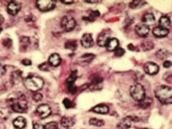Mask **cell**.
<instances>
[{"label": "cell", "mask_w": 172, "mask_h": 129, "mask_svg": "<svg viewBox=\"0 0 172 129\" xmlns=\"http://www.w3.org/2000/svg\"><path fill=\"white\" fill-rule=\"evenodd\" d=\"M87 3H95L97 2V1H86Z\"/></svg>", "instance_id": "b9f144b4"}, {"label": "cell", "mask_w": 172, "mask_h": 129, "mask_svg": "<svg viewBox=\"0 0 172 129\" xmlns=\"http://www.w3.org/2000/svg\"><path fill=\"white\" fill-rule=\"evenodd\" d=\"M152 103V99L149 97H144L141 100L139 101V106L142 108H147L150 106Z\"/></svg>", "instance_id": "44dd1931"}, {"label": "cell", "mask_w": 172, "mask_h": 129, "mask_svg": "<svg viewBox=\"0 0 172 129\" xmlns=\"http://www.w3.org/2000/svg\"><path fill=\"white\" fill-rule=\"evenodd\" d=\"M27 121L22 116H19L13 121L14 126L17 129H22L26 126Z\"/></svg>", "instance_id": "9a60e30c"}, {"label": "cell", "mask_w": 172, "mask_h": 129, "mask_svg": "<svg viewBox=\"0 0 172 129\" xmlns=\"http://www.w3.org/2000/svg\"><path fill=\"white\" fill-rule=\"evenodd\" d=\"M44 129H59L56 122H49L46 123L44 126Z\"/></svg>", "instance_id": "4316f807"}, {"label": "cell", "mask_w": 172, "mask_h": 129, "mask_svg": "<svg viewBox=\"0 0 172 129\" xmlns=\"http://www.w3.org/2000/svg\"><path fill=\"white\" fill-rule=\"evenodd\" d=\"M94 57H95V55L93 54H86L84 55H82V57L79 58V60H80V62L82 63L88 64L93 60Z\"/></svg>", "instance_id": "603a6c76"}, {"label": "cell", "mask_w": 172, "mask_h": 129, "mask_svg": "<svg viewBox=\"0 0 172 129\" xmlns=\"http://www.w3.org/2000/svg\"><path fill=\"white\" fill-rule=\"evenodd\" d=\"M4 22V17H3L2 15H0V26L1 25V24H2V23Z\"/></svg>", "instance_id": "ab89813d"}, {"label": "cell", "mask_w": 172, "mask_h": 129, "mask_svg": "<svg viewBox=\"0 0 172 129\" xmlns=\"http://www.w3.org/2000/svg\"><path fill=\"white\" fill-rule=\"evenodd\" d=\"M110 40V33L105 32H103L99 35L98 38H97V43L100 47H105L106 46L107 43H108V40Z\"/></svg>", "instance_id": "7c38bea8"}, {"label": "cell", "mask_w": 172, "mask_h": 129, "mask_svg": "<svg viewBox=\"0 0 172 129\" xmlns=\"http://www.w3.org/2000/svg\"><path fill=\"white\" fill-rule=\"evenodd\" d=\"M22 64L26 65V66H28V65H32V62H31V60H29V59H24V60H23L22 61Z\"/></svg>", "instance_id": "8d00e7d4"}, {"label": "cell", "mask_w": 172, "mask_h": 129, "mask_svg": "<svg viewBox=\"0 0 172 129\" xmlns=\"http://www.w3.org/2000/svg\"><path fill=\"white\" fill-rule=\"evenodd\" d=\"M128 47L129 48L130 50H133V51H134V50H135V47H133V45L132 44H130L128 46Z\"/></svg>", "instance_id": "60d3db41"}, {"label": "cell", "mask_w": 172, "mask_h": 129, "mask_svg": "<svg viewBox=\"0 0 172 129\" xmlns=\"http://www.w3.org/2000/svg\"><path fill=\"white\" fill-rule=\"evenodd\" d=\"M135 31L139 36L146 37L148 36V33H149L150 28L146 24H143V23H140L135 27Z\"/></svg>", "instance_id": "9c48e42d"}, {"label": "cell", "mask_w": 172, "mask_h": 129, "mask_svg": "<svg viewBox=\"0 0 172 129\" xmlns=\"http://www.w3.org/2000/svg\"><path fill=\"white\" fill-rule=\"evenodd\" d=\"M155 17L151 13H147L143 15V18H142V22L143 24H146V25H150V24H153L155 22Z\"/></svg>", "instance_id": "ffe728a7"}, {"label": "cell", "mask_w": 172, "mask_h": 129, "mask_svg": "<svg viewBox=\"0 0 172 129\" xmlns=\"http://www.w3.org/2000/svg\"><path fill=\"white\" fill-rule=\"evenodd\" d=\"M42 98H43L42 95L41 93H35V94L33 95V96H32V99H33V100H35V102L40 101V100H42Z\"/></svg>", "instance_id": "f546056e"}, {"label": "cell", "mask_w": 172, "mask_h": 129, "mask_svg": "<svg viewBox=\"0 0 172 129\" xmlns=\"http://www.w3.org/2000/svg\"><path fill=\"white\" fill-rule=\"evenodd\" d=\"M168 52L166 50H159L157 52H156V57H159L161 60H164V59L168 57Z\"/></svg>", "instance_id": "d4e9b609"}, {"label": "cell", "mask_w": 172, "mask_h": 129, "mask_svg": "<svg viewBox=\"0 0 172 129\" xmlns=\"http://www.w3.org/2000/svg\"><path fill=\"white\" fill-rule=\"evenodd\" d=\"M65 47L68 48V49L74 50H75V48L77 47L76 43H75V41H69V42H68V43L65 44Z\"/></svg>", "instance_id": "f1b7e54d"}, {"label": "cell", "mask_w": 172, "mask_h": 129, "mask_svg": "<svg viewBox=\"0 0 172 129\" xmlns=\"http://www.w3.org/2000/svg\"><path fill=\"white\" fill-rule=\"evenodd\" d=\"M48 63L53 67H57L61 63V57L57 53H53L49 56Z\"/></svg>", "instance_id": "4fadbf2b"}, {"label": "cell", "mask_w": 172, "mask_h": 129, "mask_svg": "<svg viewBox=\"0 0 172 129\" xmlns=\"http://www.w3.org/2000/svg\"><path fill=\"white\" fill-rule=\"evenodd\" d=\"M94 44L93 39L91 34L86 33L83 35L81 38V45L85 48L91 47Z\"/></svg>", "instance_id": "8fae6325"}, {"label": "cell", "mask_w": 172, "mask_h": 129, "mask_svg": "<svg viewBox=\"0 0 172 129\" xmlns=\"http://www.w3.org/2000/svg\"><path fill=\"white\" fill-rule=\"evenodd\" d=\"M146 3L143 1H133L130 4V7L133 9L136 8H139V7H142V6L144 5Z\"/></svg>", "instance_id": "484cf974"}, {"label": "cell", "mask_w": 172, "mask_h": 129, "mask_svg": "<svg viewBox=\"0 0 172 129\" xmlns=\"http://www.w3.org/2000/svg\"><path fill=\"white\" fill-rule=\"evenodd\" d=\"M20 9H21V4H20V3L17 2V1H10V2L7 4V12H8L10 15H12V16H15V15H17V14L19 13Z\"/></svg>", "instance_id": "ba28073f"}, {"label": "cell", "mask_w": 172, "mask_h": 129, "mask_svg": "<svg viewBox=\"0 0 172 129\" xmlns=\"http://www.w3.org/2000/svg\"><path fill=\"white\" fill-rule=\"evenodd\" d=\"M76 26V21L72 17L65 16L61 20L62 29L65 32H70Z\"/></svg>", "instance_id": "5b68a950"}, {"label": "cell", "mask_w": 172, "mask_h": 129, "mask_svg": "<svg viewBox=\"0 0 172 129\" xmlns=\"http://www.w3.org/2000/svg\"><path fill=\"white\" fill-rule=\"evenodd\" d=\"M29 38L27 37H22L20 39V45L23 47H27L29 45Z\"/></svg>", "instance_id": "83f0119b"}, {"label": "cell", "mask_w": 172, "mask_h": 129, "mask_svg": "<svg viewBox=\"0 0 172 129\" xmlns=\"http://www.w3.org/2000/svg\"><path fill=\"white\" fill-rule=\"evenodd\" d=\"M34 129H44V126L39 123H33Z\"/></svg>", "instance_id": "836d02e7"}, {"label": "cell", "mask_w": 172, "mask_h": 129, "mask_svg": "<svg viewBox=\"0 0 172 129\" xmlns=\"http://www.w3.org/2000/svg\"><path fill=\"white\" fill-rule=\"evenodd\" d=\"M6 72H7V70H6L5 67L0 65V76L4 75L6 73Z\"/></svg>", "instance_id": "e575fe53"}, {"label": "cell", "mask_w": 172, "mask_h": 129, "mask_svg": "<svg viewBox=\"0 0 172 129\" xmlns=\"http://www.w3.org/2000/svg\"><path fill=\"white\" fill-rule=\"evenodd\" d=\"M92 15L93 17H94V16H95V17H98L99 15H100V13H99L98 11H95V12H92V15Z\"/></svg>", "instance_id": "f35d334b"}, {"label": "cell", "mask_w": 172, "mask_h": 129, "mask_svg": "<svg viewBox=\"0 0 172 129\" xmlns=\"http://www.w3.org/2000/svg\"><path fill=\"white\" fill-rule=\"evenodd\" d=\"M75 124V121L69 116H64L61 119V125L65 128H70Z\"/></svg>", "instance_id": "e0dca14e"}, {"label": "cell", "mask_w": 172, "mask_h": 129, "mask_svg": "<svg viewBox=\"0 0 172 129\" xmlns=\"http://www.w3.org/2000/svg\"><path fill=\"white\" fill-rule=\"evenodd\" d=\"M119 45L118 40L116 38H110V40H108V43L106 45V48L108 50L112 51V50H116L118 48Z\"/></svg>", "instance_id": "2e32d148"}, {"label": "cell", "mask_w": 172, "mask_h": 129, "mask_svg": "<svg viewBox=\"0 0 172 129\" xmlns=\"http://www.w3.org/2000/svg\"><path fill=\"white\" fill-rule=\"evenodd\" d=\"M36 6L41 12H48L55 8V1L52 0H38Z\"/></svg>", "instance_id": "8992f818"}, {"label": "cell", "mask_w": 172, "mask_h": 129, "mask_svg": "<svg viewBox=\"0 0 172 129\" xmlns=\"http://www.w3.org/2000/svg\"><path fill=\"white\" fill-rule=\"evenodd\" d=\"M143 129H148V128H143Z\"/></svg>", "instance_id": "ee69618b"}, {"label": "cell", "mask_w": 172, "mask_h": 129, "mask_svg": "<svg viewBox=\"0 0 172 129\" xmlns=\"http://www.w3.org/2000/svg\"><path fill=\"white\" fill-rule=\"evenodd\" d=\"M169 29H164L161 27H156L153 29V34L156 37H166L169 34Z\"/></svg>", "instance_id": "5bb4252c"}, {"label": "cell", "mask_w": 172, "mask_h": 129, "mask_svg": "<svg viewBox=\"0 0 172 129\" xmlns=\"http://www.w3.org/2000/svg\"><path fill=\"white\" fill-rule=\"evenodd\" d=\"M159 27L169 29V28L171 27V20L169 17L167 16L162 17L159 20Z\"/></svg>", "instance_id": "ac0fdd59"}, {"label": "cell", "mask_w": 172, "mask_h": 129, "mask_svg": "<svg viewBox=\"0 0 172 129\" xmlns=\"http://www.w3.org/2000/svg\"><path fill=\"white\" fill-rule=\"evenodd\" d=\"M130 94L135 100L140 101L146 96L145 89L141 84H134L130 88Z\"/></svg>", "instance_id": "277c9868"}, {"label": "cell", "mask_w": 172, "mask_h": 129, "mask_svg": "<svg viewBox=\"0 0 172 129\" xmlns=\"http://www.w3.org/2000/svg\"><path fill=\"white\" fill-rule=\"evenodd\" d=\"M131 119L130 118H125L118 124V127L120 129H128L131 127Z\"/></svg>", "instance_id": "7402d4cb"}, {"label": "cell", "mask_w": 172, "mask_h": 129, "mask_svg": "<svg viewBox=\"0 0 172 129\" xmlns=\"http://www.w3.org/2000/svg\"><path fill=\"white\" fill-rule=\"evenodd\" d=\"M62 3H64L65 4H72L74 2V1H68V0H64V1H61Z\"/></svg>", "instance_id": "74e56055"}, {"label": "cell", "mask_w": 172, "mask_h": 129, "mask_svg": "<svg viewBox=\"0 0 172 129\" xmlns=\"http://www.w3.org/2000/svg\"><path fill=\"white\" fill-rule=\"evenodd\" d=\"M24 85L27 89L32 92H37L40 91L44 86V80L41 77L32 76L24 79Z\"/></svg>", "instance_id": "7a4b0ae2"}, {"label": "cell", "mask_w": 172, "mask_h": 129, "mask_svg": "<svg viewBox=\"0 0 172 129\" xmlns=\"http://www.w3.org/2000/svg\"><path fill=\"white\" fill-rule=\"evenodd\" d=\"M1 31H2V28H1V26H0V33L1 32Z\"/></svg>", "instance_id": "7bdbcfd3"}, {"label": "cell", "mask_w": 172, "mask_h": 129, "mask_svg": "<svg viewBox=\"0 0 172 129\" xmlns=\"http://www.w3.org/2000/svg\"><path fill=\"white\" fill-rule=\"evenodd\" d=\"M48 64H49L48 63H42V64L39 65V69L41 70H44V71L48 70V69H49V65H48Z\"/></svg>", "instance_id": "d6a6232c"}, {"label": "cell", "mask_w": 172, "mask_h": 129, "mask_svg": "<svg viewBox=\"0 0 172 129\" xmlns=\"http://www.w3.org/2000/svg\"><path fill=\"white\" fill-rule=\"evenodd\" d=\"M52 113L51 108L47 104H41L38 105L36 109L37 115L41 119H46Z\"/></svg>", "instance_id": "52a82bcc"}, {"label": "cell", "mask_w": 172, "mask_h": 129, "mask_svg": "<svg viewBox=\"0 0 172 129\" xmlns=\"http://www.w3.org/2000/svg\"><path fill=\"white\" fill-rule=\"evenodd\" d=\"M92 111L99 114H107L109 112V108L105 105H97L93 108Z\"/></svg>", "instance_id": "d6986e66"}, {"label": "cell", "mask_w": 172, "mask_h": 129, "mask_svg": "<svg viewBox=\"0 0 172 129\" xmlns=\"http://www.w3.org/2000/svg\"><path fill=\"white\" fill-rule=\"evenodd\" d=\"M144 71L148 75H154L156 73H158L159 70V65H156V63H152V62H148L144 65Z\"/></svg>", "instance_id": "30bf717a"}, {"label": "cell", "mask_w": 172, "mask_h": 129, "mask_svg": "<svg viewBox=\"0 0 172 129\" xmlns=\"http://www.w3.org/2000/svg\"><path fill=\"white\" fill-rule=\"evenodd\" d=\"M172 65V63L171 61H169V60H166V61L164 62L163 63V66L165 68H169Z\"/></svg>", "instance_id": "d590c367"}, {"label": "cell", "mask_w": 172, "mask_h": 129, "mask_svg": "<svg viewBox=\"0 0 172 129\" xmlns=\"http://www.w3.org/2000/svg\"><path fill=\"white\" fill-rule=\"evenodd\" d=\"M63 105H65V107L67 109L68 108H70L72 106V102H71L70 100H69L68 98H65L64 100H63Z\"/></svg>", "instance_id": "1f68e13d"}, {"label": "cell", "mask_w": 172, "mask_h": 129, "mask_svg": "<svg viewBox=\"0 0 172 129\" xmlns=\"http://www.w3.org/2000/svg\"><path fill=\"white\" fill-rule=\"evenodd\" d=\"M12 109L17 113H24L27 110V102L24 95L12 100Z\"/></svg>", "instance_id": "3957f363"}, {"label": "cell", "mask_w": 172, "mask_h": 129, "mask_svg": "<svg viewBox=\"0 0 172 129\" xmlns=\"http://www.w3.org/2000/svg\"><path fill=\"white\" fill-rule=\"evenodd\" d=\"M155 95L162 103L172 104V88L166 85H160L155 90Z\"/></svg>", "instance_id": "6da1fadb"}, {"label": "cell", "mask_w": 172, "mask_h": 129, "mask_svg": "<svg viewBox=\"0 0 172 129\" xmlns=\"http://www.w3.org/2000/svg\"><path fill=\"white\" fill-rule=\"evenodd\" d=\"M90 124L92 126H97V127H100V126H103V125H104V121H102V120H100V119H91V120H90Z\"/></svg>", "instance_id": "cb8c5ba5"}, {"label": "cell", "mask_w": 172, "mask_h": 129, "mask_svg": "<svg viewBox=\"0 0 172 129\" xmlns=\"http://www.w3.org/2000/svg\"><path fill=\"white\" fill-rule=\"evenodd\" d=\"M124 53L125 50L121 47H118L117 49L115 50V55L117 56V57H121Z\"/></svg>", "instance_id": "4dcf8cb0"}]
</instances>
